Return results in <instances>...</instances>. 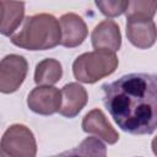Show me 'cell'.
I'll return each mask as SVG.
<instances>
[{"instance_id":"obj_1","label":"cell","mask_w":157,"mask_h":157,"mask_svg":"<svg viewBox=\"0 0 157 157\" xmlns=\"http://www.w3.org/2000/svg\"><path fill=\"white\" fill-rule=\"evenodd\" d=\"M103 103L115 121L131 135H151L157 126V76L134 72L104 83Z\"/></svg>"},{"instance_id":"obj_15","label":"cell","mask_w":157,"mask_h":157,"mask_svg":"<svg viewBox=\"0 0 157 157\" xmlns=\"http://www.w3.org/2000/svg\"><path fill=\"white\" fill-rule=\"evenodd\" d=\"M70 153L75 155H82V156H105L107 155V150L104 144L98 140L97 137H87L85 139L76 150L71 151Z\"/></svg>"},{"instance_id":"obj_5","label":"cell","mask_w":157,"mask_h":157,"mask_svg":"<svg viewBox=\"0 0 157 157\" xmlns=\"http://www.w3.org/2000/svg\"><path fill=\"white\" fill-rule=\"evenodd\" d=\"M28 71L25 56L9 54L0 60V92L10 94L16 92L23 83Z\"/></svg>"},{"instance_id":"obj_6","label":"cell","mask_w":157,"mask_h":157,"mask_svg":"<svg viewBox=\"0 0 157 157\" xmlns=\"http://www.w3.org/2000/svg\"><path fill=\"white\" fill-rule=\"evenodd\" d=\"M60 103V91L49 85H39L34 87L27 97L28 108L33 113L40 115H53L59 110Z\"/></svg>"},{"instance_id":"obj_11","label":"cell","mask_w":157,"mask_h":157,"mask_svg":"<svg viewBox=\"0 0 157 157\" xmlns=\"http://www.w3.org/2000/svg\"><path fill=\"white\" fill-rule=\"evenodd\" d=\"M156 23L153 20H126V37L139 49H148L156 42Z\"/></svg>"},{"instance_id":"obj_8","label":"cell","mask_w":157,"mask_h":157,"mask_svg":"<svg viewBox=\"0 0 157 157\" xmlns=\"http://www.w3.org/2000/svg\"><path fill=\"white\" fill-rule=\"evenodd\" d=\"M81 126H82V130L85 132L93 134L109 145H114L119 140L118 131L108 121L104 113L98 108L90 110L83 117Z\"/></svg>"},{"instance_id":"obj_9","label":"cell","mask_w":157,"mask_h":157,"mask_svg":"<svg viewBox=\"0 0 157 157\" xmlns=\"http://www.w3.org/2000/svg\"><path fill=\"white\" fill-rule=\"evenodd\" d=\"M61 103L59 108V114L65 118H75L87 104L88 93L83 86L77 82L66 83L61 91Z\"/></svg>"},{"instance_id":"obj_2","label":"cell","mask_w":157,"mask_h":157,"mask_svg":"<svg viewBox=\"0 0 157 157\" xmlns=\"http://www.w3.org/2000/svg\"><path fill=\"white\" fill-rule=\"evenodd\" d=\"M59 20L50 13H36L25 18L22 28L10 37L13 45L26 50H48L60 44Z\"/></svg>"},{"instance_id":"obj_4","label":"cell","mask_w":157,"mask_h":157,"mask_svg":"<svg viewBox=\"0 0 157 157\" xmlns=\"http://www.w3.org/2000/svg\"><path fill=\"white\" fill-rule=\"evenodd\" d=\"M37 155L36 137L23 124L10 125L0 140V156L2 157H34Z\"/></svg>"},{"instance_id":"obj_10","label":"cell","mask_w":157,"mask_h":157,"mask_svg":"<svg viewBox=\"0 0 157 157\" xmlns=\"http://www.w3.org/2000/svg\"><path fill=\"white\" fill-rule=\"evenodd\" d=\"M91 42L94 49L118 52L121 47V33L118 23L113 20L99 22L91 33Z\"/></svg>"},{"instance_id":"obj_13","label":"cell","mask_w":157,"mask_h":157,"mask_svg":"<svg viewBox=\"0 0 157 157\" xmlns=\"http://www.w3.org/2000/svg\"><path fill=\"white\" fill-rule=\"evenodd\" d=\"M63 77V66L59 60L53 58H47L36 65L34 70V82L39 85L53 86L59 82Z\"/></svg>"},{"instance_id":"obj_7","label":"cell","mask_w":157,"mask_h":157,"mask_svg":"<svg viewBox=\"0 0 157 157\" xmlns=\"http://www.w3.org/2000/svg\"><path fill=\"white\" fill-rule=\"evenodd\" d=\"M60 44L65 48H75L83 43L88 34L87 26L81 16L74 12L64 13L60 20Z\"/></svg>"},{"instance_id":"obj_3","label":"cell","mask_w":157,"mask_h":157,"mask_svg":"<svg viewBox=\"0 0 157 157\" xmlns=\"http://www.w3.org/2000/svg\"><path fill=\"white\" fill-rule=\"evenodd\" d=\"M119 65L114 52L105 49H94L78 55L72 64V72L78 82L94 83L112 75Z\"/></svg>"},{"instance_id":"obj_14","label":"cell","mask_w":157,"mask_h":157,"mask_svg":"<svg viewBox=\"0 0 157 157\" xmlns=\"http://www.w3.org/2000/svg\"><path fill=\"white\" fill-rule=\"evenodd\" d=\"M124 12L126 20H153L156 0H128Z\"/></svg>"},{"instance_id":"obj_16","label":"cell","mask_w":157,"mask_h":157,"mask_svg":"<svg viewBox=\"0 0 157 157\" xmlns=\"http://www.w3.org/2000/svg\"><path fill=\"white\" fill-rule=\"evenodd\" d=\"M98 10L107 17H118L124 13L128 0H94Z\"/></svg>"},{"instance_id":"obj_12","label":"cell","mask_w":157,"mask_h":157,"mask_svg":"<svg viewBox=\"0 0 157 157\" xmlns=\"http://www.w3.org/2000/svg\"><path fill=\"white\" fill-rule=\"evenodd\" d=\"M25 18V2L0 0V34L11 37Z\"/></svg>"}]
</instances>
